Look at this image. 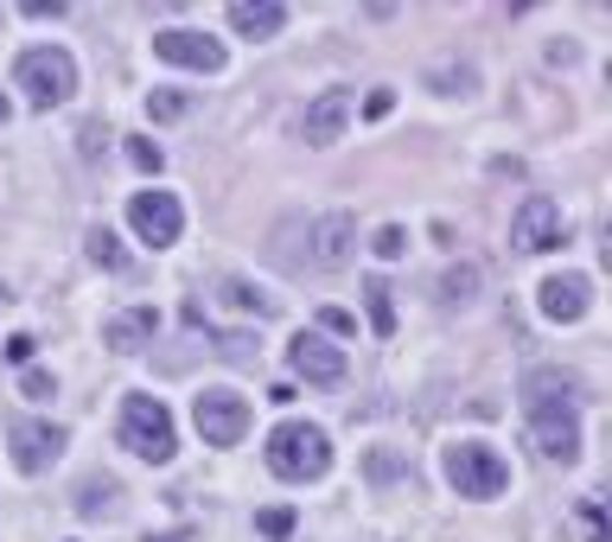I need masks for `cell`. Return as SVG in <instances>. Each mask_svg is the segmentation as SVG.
<instances>
[{"instance_id":"obj_11","label":"cell","mask_w":612,"mask_h":542,"mask_svg":"<svg viewBox=\"0 0 612 542\" xmlns=\"http://www.w3.org/2000/svg\"><path fill=\"white\" fill-rule=\"evenodd\" d=\"M153 58L180 65V71H223V45L211 33H192V26H173V33H153Z\"/></svg>"},{"instance_id":"obj_23","label":"cell","mask_w":612,"mask_h":542,"mask_svg":"<svg viewBox=\"0 0 612 542\" xmlns=\"http://www.w3.org/2000/svg\"><path fill=\"white\" fill-rule=\"evenodd\" d=\"M223 307H236V313H255V320H268V313H275V300H268V293H255L250 281H223Z\"/></svg>"},{"instance_id":"obj_7","label":"cell","mask_w":612,"mask_h":542,"mask_svg":"<svg viewBox=\"0 0 612 542\" xmlns=\"http://www.w3.org/2000/svg\"><path fill=\"white\" fill-rule=\"evenodd\" d=\"M128 223H135V237L153 243V250H173L185 230V205L173 192H135L128 198Z\"/></svg>"},{"instance_id":"obj_13","label":"cell","mask_w":612,"mask_h":542,"mask_svg":"<svg viewBox=\"0 0 612 542\" xmlns=\"http://www.w3.org/2000/svg\"><path fill=\"white\" fill-rule=\"evenodd\" d=\"M288 370L293 377H307V383H345V351L332 345V338H320V332H300L288 345Z\"/></svg>"},{"instance_id":"obj_8","label":"cell","mask_w":612,"mask_h":542,"mask_svg":"<svg viewBox=\"0 0 612 542\" xmlns=\"http://www.w3.org/2000/svg\"><path fill=\"white\" fill-rule=\"evenodd\" d=\"M562 230H568V217H562L555 198H542V192H530V198L517 205V217H510V243H517V250H530V255L555 250V243H562Z\"/></svg>"},{"instance_id":"obj_26","label":"cell","mask_w":612,"mask_h":542,"mask_svg":"<svg viewBox=\"0 0 612 542\" xmlns=\"http://www.w3.org/2000/svg\"><path fill=\"white\" fill-rule=\"evenodd\" d=\"M122 153H128V166H135V173H160V166H166V153H160L153 141H141V135L122 147Z\"/></svg>"},{"instance_id":"obj_25","label":"cell","mask_w":612,"mask_h":542,"mask_svg":"<svg viewBox=\"0 0 612 542\" xmlns=\"http://www.w3.org/2000/svg\"><path fill=\"white\" fill-rule=\"evenodd\" d=\"M185 108H192L185 90H153V96H147V115H153V122H180Z\"/></svg>"},{"instance_id":"obj_10","label":"cell","mask_w":612,"mask_h":542,"mask_svg":"<svg viewBox=\"0 0 612 542\" xmlns=\"http://www.w3.org/2000/svg\"><path fill=\"white\" fill-rule=\"evenodd\" d=\"M536 453L549 466H575L580 460V408H530Z\"/></svg>"},{"instance_id":"obj_28","label":"cell","mask_w":612,"mask_h":542,"mask_svg":"<svg viewBox=\"0 0 612 542\" xmlns=\"http://www.w3.org/2000/svg\"><path fill=\"white\" fill-rule=\"evenodd\" d=\"M320 325L332 332V338H351V332H358V320H351L345 307H320Z\"/></svg>"},{"instance_id":"obj_35","label":"cell","mask_w":612,"mask_h":542,"mask_svg":"<svg viewBox=\"0 0 612 542\" xmlns=\"http://www.w3.org/2000/svg\"><path fill=\"white\" fill-rule=\"evenodd\" d=\"M396 472H402L396 453H370V478H396Z\"/></svg>"},{"instance_id":"obj_12","label":"cell","mask_w":612,"mask_h":542,"mask_svg":"<svg viewBox=\"0 0 612 542\" xmlns=\"http://www.w3.org/2000/svg\"><path fill=\"white\" fill-rule=\"evenodd\" d=\"M351 115H358V96H351V90H325V96H313V103H307V115H300V135H307V147H332L345 128H351Z\"/></svg>"},{"instance_id":"obj_38","label":"cell","mask_w":612,"mask_h":542,"mask_svg":"<svg viewBox=\"0 0 612 542\" xmlns=\"http://www.w3.org/2000/svg\"><path fill=\"white\" fill-rule=\"evenodd\" d=\"M0 300H7V288H0Z\"/></svg>"},{"instance_id":"obj_18","label":"cell","mask_w":612,"mask_h":542,"mask_svg":"<svg viewBox=\"0 0 612 542\" xmlns=\"http://www.w3.org/2000/svg\"><path fill=\"white\" fill-rule=\"evenodd\" d=\"M115 510H122V485H115L108 472L77 485V517H90V523H96V517H115Z\"/></svg>"},{"instance_id":"obj_3","label":"cell","mask_w":612,"mask_h":542,"mask_svg":"<svg viewBox=\"0 0 612 542\" xmlns=\"http://www.w3.org/2000/svg\"><path fill=\"white\" fill-rule=\"evenodd\" d=\"M440 472H447V485H453L460 498H498L510 485L505 453L485 447V440H453V447L440 453Z\"/></svg>"},{"instance_id":"obj_16","label":"cell","mask_w":612,"mask_h":542,"mask_svg":"<svg viewBox=\"0 0 612 542\" xmlns=\"http://www.w3.org/2000/svg\"><path fill=\"white\" fill-rule=\"evenodd\" d=\"M153 332H160L153 307H122V313L103 320V345L108 351H141V345H153Z\"/></svg>"},{"instance_id":"obj_37","label":"cell","mask_w":612,"mask_h":542,"mask_svg":"<svg viewBox=\"0 0 612 542\" xmlns=\"http://www.w3.org/2000/svg\"><path fill=\"white\" fill-rule=\"evenodd\" d=\"M147 542H185V537H180V530H173V537H147Z\"/></svg>"},{"instance_id":"obj_31","label":"cell","mask_w":612,"mask_h":542,"mask_svg":"<svg viewBox=\"0 0 612 542\" xmlns=\"http://www.w3.org/2000/svg\"><path fill=\"white\" fill-rule=\"evenodd\" d=\"M580 523H587V537H593V542H607V510H600V498L580 505Z\"/></svg>"},{"instance_id":"obj_6","label":"cell","mask_w":612,"mask_h":542,"mask_svg":"<svg viewBox=\"0 0 612 542\" xmlns=\"http://www.w3.org/2000/svg\"><path fill=\"white\" fill-rule=\"evenodd\" d=\"M192 422L205 434V447H236L250 434V402L236 390H198L192 396Z\"/></svg>"},{"instance_id":"obj_4","label":"cell","mask_w":612,"mask_h":542,"mask_svg":"<svg viewBox=\"0 0 612 542\" xmlns=\"http://www.w3.org/2000/svg\"><path fill=\"white\" fill-rule=\"evenodd\" d=\"M122 447L141 453V460H153V466H166V460L180 453V434H173L166 402L160 396H128L122 402Z\"/></svg>"},{"instance_id":"obj_5","label":"cell","mask_w":612,"mask_h":542,"mask_svg":"<svg viewBox=\"0 0 612 542\" xmlns=\"http://www.w3.org/2000/svg\"><path fill=\"white\" fill-rule=\"evenodd\" d=\"M7 447H13V466L38 478V472L58 466V453H65V428L58 422H38V415H13L7 422Z\"/></svg>"},{"instance_id":"obj_33","label":"cell","mask_w":612,"mask_h":542,"mask_svg":"<svg viewBox=\"0 0 612 542\" xmlns=\"http://www.w3.org/2000/svg\"><path fill=\"white\" fill-rule=\"evenodd\" d=\"M390 108H396V90H370V96H363V115H370V122H383Z\"/></svg>"},{"instance_id":"obj_32","label":"cell","mask_w":612,"mask_h":542,"mask_svg":"<svg viewBox=\"0 0 612 542\" xmlns=\"http://www.w3.org/2000/svg\"><path fill=\"white\" fill-rule=\"evenodd\" d=\"M217 351H223L230 364H243L250 358V338H243V332H217Z\"/></svg>"},{"instance_id":"obj_27","label":"cell","mask_w":612,"mask_h":542,"mask_svg":"<svg viewBox=\"0 0 612 542\" xmlns=\"http://www.w3.org/2000/svg\"><path fill=\"white\" fill-rule=\"evenodd\" d=\"M370 250L383 255V262H396V255L408 250V237H402V223H383V230H377V237H370Z\"/></svg>"},{"instance_id":"obj_30","label":"cell","mask_w":612,"mask_h":542,"mask_svg":"<svg viewBox=\"0 0 612 542\" xmlns=\"http://www.w3.org/2000/svg\"><path fill=\"white\" fill-rule=\"evenodd\" d=\"M20 390H26V396H33V402L58 396V383H51V370H26V377H20Z\"/></svg>"},{"instance_id":"obj_15","label":"cell","mask_w":612,"mask_h":542,"mask_svg":"<svg viewBox=\"0 0 612 542\" xmlns=\"http://www.w3.org/2000/svg\"><path fill=\"white\" fill-rule=\"evenodd\" d=\"M580 402H587V390L575 370H555V364L523 370V408H580Z\"/></svg>"},{"instance_id":"obj_9","label":"cell","mask_w":612,"mask_h":542,"mask_svg":"<svg viewBox=\"0 0 612 542\" xmlns=\"http://www.w3.org/2000/svg\"><path fill=\"white\" fill-rule=\"evenodd\" d=\"M351 255H358V217L351 211L313 217V230H307V262H313V268H345Z\"/></svg>"},{"instance_id":"obj_36","label":"cell","mask_w":612,"mask_h":542,"mask_svg":"<svg viewBox=\"0 0 612 542\" xmlns=\"http://www.w3.org/2000/svg\"><path fill=\"white\" fill-rule=\"evenodd\" d=\"M7 115H13V103H7V96H0V128H7Z\"/></svg>"},{"instance_id":"obj_24","label":"cell","mask_w":612,"mask_h":542,"mask_svg":"<svg viewBox=\"0 0 612 542\" xmlns=\"http://www.w3.org/2000/svg\"><path fill=\"white\" fill-rule=\"evenodd\" d=\"M255 530L268 542H288L293 537V510L288 505H268V510H255Z\"/></svg>"},{"instance_id":"obj_34","label":"cell","mask_w":612,"mask_h":542,"mask_svg":"<svg viewBox=\"0 0 612 542\" xmlns=\"http://www.w3.org/2000/svg\"><path fill=\"white\" fill-rule=\"evenodd\" d=\"M103 141H108V128H103V122H83V135H77V147H83V160H90V153H96Z\"/></svg>"},{"instance_id":"obj_29","label":"cell","mask_w":612,"mask_h":542,"mask_svg":"<svg viewBox=\"0 0 612 542\" xmlns=\"http://www.w3.org/2000/svg\"><path fill=\"white\" fill-rule=\"evenodd\" d=\"M0 351H7V364H33L38 338H33V332H13V338H7V345H0Z\"/></svg>"},{"instance_id":"obj_2","label":"cell","mask_w":612,"mask_h":542,"mask_svg":"<svg viewBox=\"0 0 612 542\" xmlns=\"http://www.w3.org/2000/svg\"><path fill=\"white\" fill-rule=\"evenodd\" d=\"M13 83L26 90L33 108H58V103H71V90H77V58L65 45H33V51H20Z\"/></svg>"},{"instance_id":"obj_22","label":"cell","mask_w":612,"mask_h":542,"mask_svg":"<svg viewBox=\"0 0 612 542\" xmlns=\"http://www.w3.org/2000/svg\"><path fill=\"white\" fill-rule=\"evenodd\" d=\"M83 243H90V262H96V268H108V275H122V268H128V250H122V237H115L108 223H96Z\"/></svg>"},{"instance_id":"obj_14","label":"cell","mask_w":612,"mask_h":542,"mask_svg":"<svg viewBox=\"0 0 612 542\" xmlns=\"http://www.w3.org/2000/svg\"><path fill=\"white\" fill-rule=\"evenodd\" d=\"M536 307H542V320L575 325V320H587V307H593V281H587V275H549L536 288Z\"/></svg>"},{"instance_id":"obj_21","label":"cell","mask_w":612,"mask_h":542,"mask_svg":"<svg viewBox=\"0 0 612 542\" xmlns=\"http://www.w3.org/2000/svg\"><path fill=\"white\" fill-rule=\"evenodd\" d=\"M478 281H485L478 262H453V268L440 275V300H447V307H466V300H478Z\"/></svg>"},{"instance_id":"obj_1","label":"cell","mask_w":612,"mask_h":542,"mask_svg":"<svg viewBox=\"0 0 612 542\" xmlns=\"http://www.w3.org/2000/svg\"><path fill=\"white\" fill-rule=\"evenodd\" d=\"M268 472H275V478H293V485L325 478V472H332V440H325V428H313V422H281V428L268 434Z\"/></svg>"},{"instance_id":"obj_19","label":"cell","mask_w":612,"mask_h":542,"mask_svg":"<svg viewBox=\"0 0 612 542\" xmlns=\"http://www.w3.org/2000/svg\"><path fill=\"white\" fill-rule=\"evenodd\" d=\"M422 83H428L434 96H466L472 83H478V71H472L466 58H440V65H428V77H422Z\"/></svg>"},{"instance_id":"obj_20","label":"cell","mask_w":612,"mask_h":542,"mask_svg":"<svg viewBox=\"0 0 612 542\" xmlns=\"http://www.w3.org/2000/svg\"><path fill=\"white\" fill-rule=\"evenodd\" d=\"M363 307H370V332H377V338H390V332H396V293H390L383 275H370V281H363Z\"/></svg>"},{"instance_id":"obj_17","label":"cell","mask_w":612,"mask_h":542,"mask_svg":"<svg viewBox=\"0 0 612 542\" xmlns=\"http://www.w3.org/2000/svg\"><path fill=\"white\" fill-rule=\"evenodd\" d=\"M230 26L243 38H275L288 26V7H281V0H236V7H230Z\"/></svg>"}]
</instances>
